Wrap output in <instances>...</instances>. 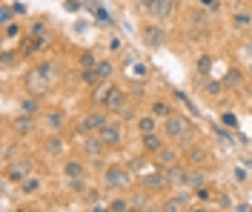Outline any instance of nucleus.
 I'll use <instances>...</instances> for the list:
<instances>
[{
	"label": "nucleus",
	"mask_w": 252,
	"mask_h": 212,
	"mask_svg": "<svg viewBox=\"0 0 252 212\" xmlns=\"http://www.w3.org/2000/svg\"><path fill=\"white\" fill-rule=\"evenodd\" d=\"M250 72H252V66H250Z\"/></svg>",
	"instance_id": "46"
},
{
	"label": "nucleus",
	"mask_w": 252,
	"mask_h": 212,
	"mask_svg": "<svg viewBox=\"0 0 252 212\" xmlns=\"http://www.w3.org/2000/svg\"><path fill=\"white\" fill-rule=\"evenodd\" d=\"M143 147H146V152L158 155V152L164 149V141L158 138V132H146V135H143Z\"/></svg>",
	"instance_id": "14"
},
{
	"label": "nucleus",
	"mask_w": 252,
	"mask_h": 212,
	"mask_svg": "<svg viewBox=\"0 0 252 212\" xmlns=\"http://www.w3.org/2000/svg\"><path fill=\"white\" fill-rule=\"evenodd\" d=\"M203 155H206L203 149H192V152H189V161H192V163H201V161H203Z\"/></svg>",
	"instance_id": "30"
},
{
	"label": "nucleus",
	"mask_w": 252,
	"mask_h": 212,
	"mask_svg": "<svg viewBox=\"0 0 252 212\" xmlns=\"http://www.w3.org/2000/svg\"><path fill=\"white\" fill-rule=\"evenodd\" d=\"M189 201H192V198H189V195H175V198H169L167 204H164V210H167V212H175V210H186V207H189Z\"/></svg>",
	"instance_id": "16"
},
{
	"label": "nucleus",
	"mask_w": 252,
	"mask_h": 212,
	"mask_svg": "<svg viewBox=\"0 0 252 212\" xmlns=\"http://www.w3.org/2000/svg\"><path fill=\"white\" fill-rule=\"evenodd\" d=\"M195 198H198V201H209V189H206V186H198V192H195Z\"/></svg>",
	"instance_id": "35"
},
{
	"label": "nucleus",
	"mask_w": 252,
	"mask_h": 212,
	"mask_svg": "<svg viewBox=\"0 0 252 212\" xmlns=\"http://www.w3.org/2000/svg\"><path fill=\"white\" fill-rule=\"evenodd\" d=\"M106 109H112V112H120V115H129V106H126V95H123L120 89H115V92L109 95V100H106Z\"/></svg>",
	"instance_id": "10"
},
{
	"label": "nucleus",
	"mask_w": 252,
	"mask_h": 212,
	"mask_svg": "<svg viewBox=\"0 0 252 212\" xmlns=\"http://www.w3.org/2000/svg\"><path fill=\"white\" fill-rule=\"evenodd\" d=\"M167 178H169V183H186V172L175 163V166H169L167 169Z\"/></svg>",
	"instance_id": "22"
},
{
	"label": "nucleus",
	"mask_w": 252,
	"mask_h": 212,
	"mask_svg": "<svg viewBox=\"0 0 252 212\" xmlns=\"http://www.w3.org/2000/svg\"><path fill=\"white\" fill-rule=\"evenodd\" d=\"M250 20H252V17L247 15V12H238V15H235V23H238V26H247Z\"/></svg>",
	"instance_id": "34"
},
{
	"label": "nucleus",
	"mask_w": 252,
	"mask_h": 212,
	"mask_svg": "<svg viewBox=\"0 0 252 212\" xmlns=\"http://www.w3.org/2000/svg\"><path fill=\"white\" fill-rule=\"evenodd\" d=\"M149 15L158 17V20H172L175 17V0H158L149 9Z\"/></svg>",
	"instance_id": "7"
},
{
	"label": "nucleus",
	"mask_w": 252,
	"mask_h": 212,
	"mask_svg": "<svg viewBox=\"0 0 252 212\" xmlns=\"http://www.w3.org/2000/svg\"><path fill=\"white\" fill-rule=\"evenodd\" d=\"M112 78V61H98L92 69H84V81L86 83H101Z\"/></svg>",
	"instance_id": "5"
},
{
	"label": "nucleus",
	"mask_w": 252,
	"mask_h": 212,
	"mask_svg": "<svg viewBox=\"0 0 252 212\" xmlns=\"http://www.w3.org/2000/svg\"><path fill=\"white\" fill-rule=\"evenodd\" d=\"M112 92H115V86H112L109 81H101V83H98V89H95V100L106 106V100H109V95H112Z\"/></svg>",
	"instance_id": "15"
},
{
	"label": "nucleus",
	"mask_w": 252,
	"mask_h": 212,
	"mask_svg": "<svg viewBox=\"0 0 252 212\" xmlns=\"http://www.w3.org/2000/svg\"><path fill=\"white\" fill-rule=\"evenodd\" d=\"M186 183H189V186H203V175L201 172H189V175H186Z\"/></svg>",
	"instance_id": "27"
},
{
	"label": "nucleus",
	"mask_w": 252,
	"mask_h": 212,
	"mask_svg": "<svg viewBox=\"0 0 252 212\" xmlns=\"http://www.w3.org/2000/svg\"><path fill=\"white\" fill-rule=\"evenodd\" d=\"M103 186H109V189H123V186H129V166L123 169V166H109L106 172H103Z\"/></svg>",
	"instance_id": "3"
},
{
	"label": "nucleus",
	"mask_w": 252,
	"mask_h": 212,
	"mask_svg": "<svg viewBox=\"0 0 252 212\" xmlns=\"http://www.w3.org/2000/svg\"><path fill=\"white\" fill-rule=\"evenodd\" d=\"M224 83H229V86H238V83H241V72L229 69V72H226V78H224Z\"/></svg>",
	"instance_id": "28"
},
{
	"label": "nucleus",
	"mask_w": 252,
	"mask_h": 212,
	"mask_svg": "<svg viewBox=\"0 0 252 212\" xmlns=\"http://www.w3.org/2000/svg\"><path fill=\"white\" fill-rule=\"evenodd\" d=\"M140 166H143V158H132L129 161V169H140Z\"/></svg>",
	"instance_id": "39"
},
{
	"label": "nucleus",
	"mask_w": 252,
	"mask_h": 212,
	"mask_svg": "<svg viewBox=\"0 0 252 212\" xmlns=\"http://www.w3.org/2000/svg\"><path fill=\"white\" fill-rule=\"evenodd\" d=\"M209 66H212V61L209 58H201L198 61V72H209Z\"/></svg>",
	"instance_id": "36"
},
{
	"label": "nucleus",
	"mask_w": 252,
	"mask_h": 212,
	"mask_svg": "<svg viewBox=\"0 0 252 212\" xmlns=\"http://www.w3.org/2000/svg\"><path fill=\"white\" fill-rule=\"evenodd\" d=\"M218 204H221V207H232V198H229V195H221Z\"/></svg>",
	"instance_id": "41"
},
{
	"label": "nucleus",
	"mask_w": 252,
	"mask_h": 212,
	"mask_svg": "<svg viewBox=\"0 0 252 212\" xmlns=\"http://www.w3.org/2000/svg\"><path fill=\"white\" fill-rule=\"evenodd\" d=\"M140 3H143V6H146V9H152V6H155V3H158V0H140Z\"/></svg>",
	"instance_id": "45"
},
{
	"label": "nucleus",
	"mask_w": 252,
	"mask_h": 212,
	"mask_svg": "<svg viewBox=\"0 0 252 212\" xmlns=\"http://www.w3.org/2000/svg\"><path fill=\"white\" fill-rule=\"evenodd\" d=\"M206 92H209V95H218V92H221V83H209V86H206Z\"/></svg>",
	"instance_id": "40"
},
{
	"label": "nucleus",
	"mask_w": 252,
	"mask_h": 212,
	"mask_svg": "<svg viewBox=\"0 0 252 212\" xmlns=\"http://www.w3.org/2000/svg\"><path fill=\"white\" fill-rule=\"evenodd\" d=\"M158 161H161V166H164V169H169V166H175V163H178V152L164 147L161 152H158Z\"/></svg>",
	"instance_id": "18"
},
{
	"label": "nucleus",
	"mask_w": 252,
	"mask_h": 212,
	"mask_svg": "<svg viewBox=\"0 0 252 212\" xmlns=\"http://www.w3.org/2000/svg\"><path fill=\"white\" fill-rule=\"evenodd\" d=\"M15 6H3V9H0V23H3V26H9V23H12V20H15Z\"/></svg>",
	"instance_id": "25"
},
{
	"label": "nucleus",
	"mask_w": 252,
	"mask_h": 212,
	"mask_svg": "<svg viewBox=\"0 0 252 212\" xmlns=\"http://www.w3.org/2000/svg\"><path fill=\"white\" fill-rule=\"evenodd\" d=\"M224 123L226 126H235V115H224Z\"/></svg>",
	"instance_id": "44"
},
{
	"label": "nucleus",
	"mask_w": 252,
	"mask_h": 212,
	"mask_svg": "<svg viewBox=\"0 0 252 212\" xmlns=\"http://www.w3.org/2000/svg\"><path fill=\"white\" fill-rule=\"evenodd\" d=\"M26 89H29V95L43 98V95L49 92V75H43L40 69H32V72L26 75Z\"/></svg>",
	"instance_id": "4"
},
{
	"label": "nucleus",
	"mask_w": 252,
	"mask_h": 212,
	"mask_svg": "<svg viewBox=\"0 0 252 212\" xmlns=\"http://www.w3.org/2000/svg\"><path fill=\"white\" fill-rule=\"evenodd\" d=\"M12 126H15V132L17 135H29V132L34 129V121H32V115H17L15 118V123H12Z\"/></svg>",
	"instance_id": "13"
},
{
	"label": "nucleus",
	"mask_w": 252,
	"mask_h": 212,
	"mask_svg": "<svg viewBox=\"0 0 252 212\" xmlns=\"http://www.w3.org/2000/svg\"><path fill=\"white\" fill-rule=\"evenodd\" d=\"M98 135H101V141L106 147H118L120 144V126H115V123H103Z\"/></svg>",
	"instance_id": "9"
},
{
	"label": "nucleus",
	"mask_w": 252,
	"mask_h": 212,
	"mask_svg": "<svg viewBox=\"0 0 252 212\" xmlns=\"http://www.w3.org/2000/svg\"><path fill=\"white\" fill-rule=\"evenodd\" d=\"M17 158V147H6V155H3V161L6 163H12Z\"/></svg>",
	"instance_id": "33"
},
{
	"label": "nucleus",
	"mask_w": 252,
	"mask_h": 212,
	"mask_svg": "<svg viewBox=\"0 0 252 212\" xmlns=\"http://www.w3.org/2000/svg\"><path fill=\"white\" fill-rule=\"evenodd\" d=\"M20 189H23V192H29V195L37 192V189H40V178H37V175H29V178L20 183Z\"/></svg>",
	"instance_id": "24"
},
{
	"label": "nucleus",
	"mask_w": 252,
	"mask_h": 212,
	"mask_svg": "<svg viewBox=\"0 0 252 212\" xmlns=\"http://www.w3.org/2000/svg\"><path fill=\"white\" fill-rule=\"evenodd\" d=\"M109 210H118V212H123V210H132V204H126L123 198H115V201L109 204Z\"/></svg>",
	"instance_id": "29"
},
{
	"label": "nucleus",
	"mask_w": 252,
	"mask_h": 212,
	"mask_svg": "<svg viewBox=\"0 0 252 212\" xmlns=\"http://www.w3.org/2000/svg\"><path fill=\"white\" fill-rule=\"evenodd\" d=\"M201 6H206V9H218V0H201Z\"/></svg>",
	"instance_id": "42"
},
{
	"label": "nucleus",
	"mask_w": 252,
	"mask_h": 212,
	"mask_svg": "<svg viewBox=\"0 0 252 212\" xmlns=\"http://www.w3.org/2000/svg\"><path fill=\"white\" fill-rule=\"evenodd\" d=\"M63 175H66L69 181L84 178V163H81V161H66V166H63Z\"/></svg>",
	"instance_id": "17"
},
{
	"label": "nucleus",
	"mask_w": 252,
	"mask_h": 212,
	"mask_svg": "<svg viewBox=\"0 0 252 212\" xmlns=\"http://www.w3.org/2000/svg\"><path fill=\"white\" fill-rule=\"evenodd\" d=\"M17 34H20V26H17V23H9V26H6V37L12 40V37H17Z\"/></svg>",
	"instance_id": "31"
},
{
	"label": "nucleus",
	"mask_w": 252,
	"mask_h": 212,
	"mask_svg": "<svg viewBox=\"0 0 252 212\" xmlns=\"http://www.w3.org/2000/svg\"><path fill=\"white\" fill-rule=\"evenodd\" d=\"M143 40H146L149 46H161V43L167 40V32H164L161 26H155V23H146V26H143Z\"/></svg>",
	"instance_id": "8"
},
{
	"label": "nucleus",
	"mask_w": 252,
	"mask_h": 212,
	"mask_svg": "<svg viewBox=\"0 0 252 212\" xmlns=\"http://www.w3.org/2000/svg\"><path fill=\"white\" fill-rule=\"evenodd\" d=\"M95 63H98V61H95V55H84V58H81V66H84V69H92Z\"/></svg>",
	"instance_id": "32"
},
{
	"label": "nucleus",
	"mask_w": 252,
	"mask_h": 212,
	"mask_svg": "<svg viewBox=\"0 0 252 212\" xmlns=\"http://www.w3.org/2000/svg\"><path fill=\"white\" fill-rule=\"evenodd\" d=\"M46 121H49V126H52L55 132H57L60 126H63V115H60V112H52L49 118H46Z\"/></svg>",
	"instance_id": "26"
},
{
	"label": "nucleus",
	"mask_w": 252,
	"mask_h": 212,
	"mask_svg": "<svg viewBox=\"0 0 252 212\" xmlns=\"http://www.w3.org/2000/svg\"><path fill=\"white\" fill-rule=\"evenodd\" d=\"M34 163L29 158H15L12 163H6V181H12V183H23V181L32 175Z\"/></svg>",
	"instance_id": "2"
},
{
	"label": "nucleus",
	"mask_w": 252,
	"mask_h": 212,
	"mask_svg": "<svg viewBox=\"0 0 252 212\" xmlns=\"http://www.w3.org/2000/svg\"><path fill=\"white\" fill-rule=\"evenodd\" d=\"M20 112H23V115H32V118H34L37 112H40L37 95H32V98H23V100H20Z\"/></svg>",
	"instance_id": "19"
},
{
	"label": "nucleus",
	"mask_w": 252,
	"mask_h": 212,
	"mask_svg": "<svg viewBox=\"0 0 252 212\" xmlns=\"http://www.w3.org/2000/svg\"><path fill=\"white\" fill-rule=\"evenodd\" d=\"M86 201H89V204H92V201H98V189H86Z\"/></svg>",
	"instance_id": "38"
},
{
	"label": "nucleus",
	"mask_w": 252,
	"mask_h": 212,
	"mask_svg": "<svg viewBox=\"0 0 252 212\" xmlns=\"http://www.w3.org/2000/svg\"><path fill=\"white\" fill-rule=\"evenodd\" d=\"M84 149H86V155H92V158H101L103 149H106V144L101 141V135H89V138L84 141Z\"/></svg>",
	"instance_id": "12"
},
{
	"label": "nucleus",
	"mask_w": 252,
	"mask_h": 212,
	"mask_svg": "<svg viewBox=\"0 0 252 212\" xmlns=\"http://www.w3.org/2000/svg\"><path fill=\"white\" fill-rule=\"evenodd\" d=\"M169 183V178H167V169H158V172H149L146 178H143V186L146 189H164Z\"/></svg>",
	"instance_id": "11"
},
{
	"label": "nucleus",
	"mask_w": 252,
	"mask_h": 212,
	"mask_svg": "<svg viewBox=\"0 0 252 212\" xmlns=\"http://www.w3.org/2000/svg\"><path fill=\"white\" fill-rule=\"evenodd\" d=\"M152 115L167 121L169 115H172V106H169V103H164V100H155V103H152Z\"/></svg>",
	"instance_id": "23"
},
{
	"label": "nucleus",
	"mask_w": 252,
	"mask_h": 212,
	"mask_svg": "<svg viewBox=\"0 0 252 212\" xmlns=\"http://www.w3.org/2000/svg\"><path fill=\"white\" fill-rule=\"evenodd\" d=\"M103 123H106V118H103L101 112H95V115H86L84 121H81V126H78V129L84 132V135H98Z\"/></svg>",
	"instance_id": "6"
},
{
	"label": "nucleus",
	"mask_w": 252,
	"mask_h": 212,
	"mask_svg": "<svg viewBox=\"0 0 252 212\" xmlns=\"http://www.w3.org/2000/svg\"><path fill=\"white\" fill-rule=\"evenodd\" d=\"M37 69H40L43 75H49V78H52V63H40V66H37Z\"/></svg>",
	"instance_id": "43"
},
{
	"label": "nucleus",
	"mask_w": 252,
	"mask_h": 212,
	"mask_svg": "<svg viewBox=\"0 0 252 212\" xmlns=\"http://www.w3.org/2000/svg\"><path fill=\"white\" fill-rule=\"evenodd\" d=\"M164 132L172 141H189L195 135V123L189 118H184V115H169L167 123H164Z\"/></svg>",
	"instance_id": "1"
},
{
	"label": "nucleus",
	"mask_w": 252,
	"mask_h": 212,
	"mask_svg": "<svg viewBox=\"0 0 252 212\" xmlns=\"http://www.w3.org/2000/svg\"><path fill=\"white\" fill-rule=\"evenodd\" d=\"M63 149H66V144H63L60 138H49V141L43 144V152H46V155H60Z\"/></svg>",
	"instance_id": "21"
},
{
	"label": "nucleus",
	"mask_w": 252,
	"mask_h": 212,
	"mask_svg": "<svg viewBox=\"0 0 252 212\" xmlns=\"http://www.w3.org/2000/svg\"><path fill=\"white\" fill-rule=\"evenodd\" d=\"M15 61V52H3V66H12Z\"/></svg>",
	"instance_id": "37"
},
{
	"label": "nucleus",
	"mask_w": 252,
	"mask_h": 212,
	"mask_svg": "<svg viewBox=\"0 0 252 212\" xmlns=\"http://www.w3.org/2000/svg\"><path fill=\"white\" fill-rule=\"evenodd\" d=\"M138 129H140V135H146V132H158V118H155V115L140 118V121H138Z\"/></svg>",
	"instance_id": "20"
}]
</instances>
